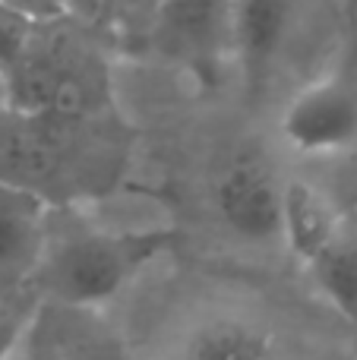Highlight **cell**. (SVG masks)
I'll return each instance as SVG.
<instances>
[{"label": "cell", "mask_w": 357, "mask_h": 360, "mask_svg": "<svg viewBox=\"0 0 357 360\" xmlns=\"http://www.w3.org/2000/svg\"><path fill=\"white\" fill-rule=\"evenodd\" d=\"M304 0H238L234 10V57L250 76L272 70L291 35Z\"/></svg>", "instance_id": "cell-7"}, {"label": "cell", "mask_w": 357, "mask_h": 360, "mask_svg": "<svg viewBox=\"0 0 357 360\" xmlns=\"http://www.w3.org/2000/svg\"><path fill=\"white\" fill-rule=\"evenodd\" d=\"M63 310H67V319H57L54 326H48L60 360H136L133 351L124 342H117L105 326L79 316L82 310L76 307H63Z\"/></svg>", "instance_id": "cell-11"}, {"label": "cell", "mask_w": 357, "mask_h": 360, "mask_svg": "<svg viewBox=\"0 0 357 360\" xmlns=\"http://www.w3.org/2000/svg\"><path fill=\"white\" fill-rule=\"evenodd\" d=\"M164 240L168 234H114L92 224L67 228L60 234L48 231L44 253L32 275L60 307L89 310L108 304L136 269L164 247Z\"/></svg>", "instance_id": "cell-2"}, {"label": "cell", "mask_w": 357, "mask_h": 360, "mask_svg": "<svg viewBox=\"0 0 357 360\" xmlns=\"http://www.w3.org/2000/svg\"><path fill=\"white\" fill-rule=\"evenodd\" d=\"M6 6L25 13L32 22H54V19H67L70 6L67 0H4Z\"/></svg>", "instance_id": "cell-15"}, {"label": "cell", "mask_w": 357, "mask_h": 360, "mask_svg": "<svg viewBox=\"0 0 357 360\" xmlns=\"http://www.w3.org/2000/svg\"><path fill=\"white\" fill-rule=\"evenodd\" d=\"M44 243H48L44 196L0 180V281L35 272Z\"/></svg>", "instance_id": "cell-6"}, {"label": "cell", "mask_w": 357, "mask_h": 360, "mask_svg": "<svg viewBox=\"0 0 357 360\" xmlns=\"http://www.w3.org/2000/svg\"><path fill=\"white\" fill-rule=\"evenodd\" d=\"M6 360H60L54 348V338H51L48 326H44L41 307H38V316L32 319V326L25 329V335L19 338V345L10 351Z\"/></svg>", "instance_id": "cell-14"}, {"label": "cell", "mask_w": 357, "mask_h": 360, "mask_svg": "<svg viewBox=\"0 0 357 360\" xmlns=\"http://www.w3.org/2000/svg\"><path fill=\"white\" fill-rule=\"evenodd\" d=\"M73 19L35 22L25 51L4 67V108L89 120L101 108L105 70L76 41Z\"/></svg>", "instance_id": "cell-1"}, {"label": "cell", "mask_w": 357, "mask_h": 360, "mask_svg": "<svg viewBox=\"0 0 357 360\" xmlns=\"http://www.w3.org/2000/svg\"><path fill=\"white\" fill-rule=\"evenodd\" d=\"M238 0H162L149 16V44L162 57L206 70L234 54Z\"/></svg>", "instance_id": "cell-3"}, {"label": "cell", "mask_w": 357, "mask_h": 360, "mask_svg": "<svg viewBox=\"0 0 357 360\" xmlns=\"http://www.w3.org/2000/svg\"><path fill=\"white\" fill-rule=\"evenodd\" d=\"M32 32H35V22H32L25 13L13 10L0 0V63H13L19 54L25 51Z\"/></svg>", "instance_id": "cell-13"}, {"label": "cell", "mask_w": 357, "mask_h": 360, "mask_svg": "<svg viewBox=\"0 0 357 360\" xmlns=\"http://www.w3.org/2000/svg\"><path fill=\"white\" fill-rule=\"evenodd\" d=\"M320 291L332 300V307L357 326V240L335 234L320 253L310 259Z\"/></svg>", "instance_id": "cell-9"}, {"label": "cell", "mask_w": 357, "mask_h": 360, "mask_svg": "<svg viewBox=\"0 0 357 360\" xmlns=\"http://www.w3.org/2000/svg\"><path fill=\"white\" fill-rule=\"evenodd\" d=\"M282 133L304 155H332L357 143V92L342 79L301 89L285 108Z\"/></svg>", "instance_id": "cell-4"}, {"label": "cell", "mask_w": 357, "mask_h": 360, "mask_svg": "<svg viewBox=\"0 0 357 360\" xmlns=\"http://www.w3.org/2000/svg\"><path fill=\"white\" fill-rule=\"evenodd\" d=\"M339 234L332 209L316 190L307 184H288L285 186V231L282 237L301 259H313L332 237Z\"/></svg>", "instance_id": "cell-8"}, {"label": "cell", "mask_w": 357, "mask_h": 360, "mask_svg": "<svg viewBox=\"0 0 357 360\" xmlns=\"http://www.w3.org/2000/svg\"><path fill=\"white\" fill-rule=\"evenodd\" d=\"M215 209L244 240H272L285 231V186L259 158H234L215 180Z\"/></svg>", "instance_id": "cell-5"}, {"label": "cell", "mask_w": 357, "mask_h": 360, "mask_svg": "<svg viewBox=\"0 0 357 360\" xmlns=\"http://www.w3.org/2000/svg\"><path fill=\"white\" fill-rule=\"evenodd\" d=\"M130 4V6H143V13H145V19L152 16V10H155L158 4H162V0H120V10H124V6Z\"/></svg>", "instance_id": "cell-16"}, {"label": "cell", "mask_w": 357, "mask_h": 360, "mask_svg": "<svg viewBox=\"0 0 357 360\" xmlns=\"http://www.w3.org/2000/svg\"><path fill=\"white\" fill-rule=\"evenodd\" d=\"M183 360H272V345L240 319H219L190 338Z\"/></svg>", "instance_id": "cell-10"}, {"label": "cell", "mask_w": 357, "mask_h": 360, "mask_svg": "<svg viewBox=\"0 0 357 360\" xmlns=\"http://www.w3.org/2000/svg\"><path fill=\"white\" fill-rule=\"evenodd\" d=\"M35 316L38 304H25L22 297H0V360L10 357Z\"/></svg>", "instance_id": "cell-12"}]
</instances>
